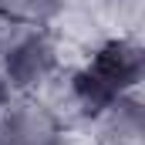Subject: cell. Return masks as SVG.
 <instances>
[{
    "label": "cell",
    "mask_w": 145,
    "mask_h": 145,
    "mask_svg": "<svg viewBox=\"0 0 145 145\" xmlns=\"http://www.w3.org/2000/svg\"><path fill=\"white\" fill-rule=\"evenodd\" d=\"M138 81H142V47H138V40H111L74 78L71 91H74V101L84 108V115L98 118L118 98L132 95L138 88Z\"/></svg>",
    "instance_id": "cell-1"
},
{
    "label": "cell",
    "mask_w": 145,
    "mask_h": 145,
    "mask_svg": "<svg viewBox=\"0 0 145 145\" xmlns=\"http://www.w3.org/2000/svg\"><path fill=\"white\" fill-rule=\"evenodd\" d=\"M0 68L7 88H37L57 68V47L40 24H14L0 47Z\"/></svg>",
    "instance_id": "cell-2"
},
{
    "label": "cell",
    "mask_w": 145,
    "mask_h": 145,
    "mask_svg": "<svg viewBox=\"0 0 145 145\" xmlns=\"http://www.w3.org/2000/svg\"><path fill=\"white\" fill-rule=\"evenodd\" d=\"M98 118H101V138H105V145H138L142 142V108H138V101L132 95L118 98Z\"/></svg>",
    "instance_id": "cell-3"
}]
</instances>
